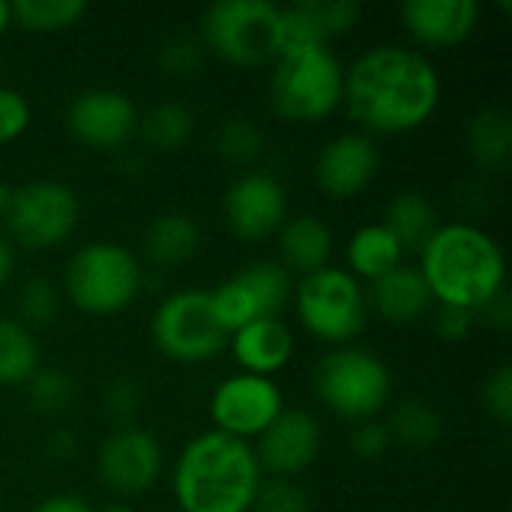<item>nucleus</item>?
Wrapping results in <instances>:
<instances>
[{"label": "nucleus", "instance_id": "nucleus-1", "mask_svg": "<svg viewBox=\"0 0 512 512\" xmlns=\"http://www.w3.org/2000/svg\"><path fill=\"white\" fill-rule=\"evenodd\" d=\"M342 102L369 132H414L441 105V75L417 48L375 45L345 69Z\"/></svg>", "mask_w": 512, "mask_h": 512}, {"label": "nucleus", "instance_id": "nucleus-2", "mask_svg": "<svg viewBox=\"0 0 512 512\" xmlns=\"http://www.w3.org/2000/svg\"><path fill=\"white\" fill-rule=\"evenodd\" d=\"M420 276L438 306L480 312L507 291V258L501 243L471 222H447L420 249Z\"/></svg>", "mask_w": 512, "mask_h": 512}, {"label": "nucleus", "instance_id": "nucleus-3", "mask_svg": "<svg viewBox=\"0 0 512 512\" xmlns=\"http://www.w3.org/2000/svg\"><path fill=\"white\" fill-rule=\"evenodd\" d=\"M261 483L255 447L210 429L180 450L171 489L183 512H252Z\"/></svg>", "mask_w": 512, "mask_h": 512}, {"label": "nucleus", "instance_id": "nucleus-4", "mask_svg": "<svg viewBox=\"0 0 512 512\" xmlns=\"http://www.w3.org/2000/svg\"><path fill=\"white\" fill-rule=\"evenodd\" d=\"M345 96V66L330 45H288L270 75V105L291 123L327 120Z\"/></svg>", "mask_w": 512, "mask_h": 512}, {"label": "nucleus", "instance_id": "nucleus-5", "mask_svg": "<svg viewBox=\"0 0 512 512\" xmlns=\"http://www.w3.org/2000/svg\"><path fill=\"white\" fill-rule=\"evenodd\" d=\"M198 39L207 54L234 66H267L285 51L282 6L270 0H216L201 15Z\"/></svg>", "mask_w": 512, "mask_h": 512}, {"label": "nucleus", "instance_id": "nucleus-6", "mask_svg": "<svg viewBox=\"0 0 512 512\" xmlns=\"http://www.w3.org/2000/svg\"><path fill=\"white\" fill-rule=\"evenodd\" d=\"M144 285V270L135 252L120 243H84L63 270V291L69 303L93 318H108L129 309Z\"/></svg>", "mask_w": 512, "mask_h": 512}, {"label": "nucleus", "instance_id": "nucleus-7", "mask_svg": "<svg viewBox=\"0 0 512 512\" xmlns=\"http://www.w3.org/2000/svg\"><path fill=\"white\" fill-rule=\"evenodd\" d=\"M312 390L336 417L363 423L375 420L390 405L393 375L378 354L342 345L318 363L312 375Z\"/></svg>", "mask_w": 512, "mask_h": 512}, {"label": "nucleus", "instance_id": "nucleus-8", "mask_svg": "<svg viewBox=\"0 0 512 512\" xmlns=\"http://www.w3.org/2000/svg\"><path fill=\"white\" fill-rule=\"evenodd\" d=\"M294 303L300 324L315 339L339 348L354 342L369 321L366 288L345 267L333 264L303 276L294 288Z\"/></svg>", "mask_w": 512, "mask_h": 512}, {"label": "nucleus", "instance_id": "nucleus-9", "mask_svg": "<svg viewBox=\"0 0 512 512\" xmlns=\"http://www.w3.org/2000/svg\"><path fill=\"white\" fill-rule=\"evenodd\" d=\"M150 339L156 351L174 363H207L228 348L231 333L219 324L210 291L186 288L168 294L153 318H150Z\"/></svg>", "mask_w": 512, "mask_h": 512}, {"label": "nucleus", "instance_id": "nucleus-10", "mask_svg": "<svg viewBox=\"0 0 512 512\" xmlns=\"http://www.w3.org/2000/svg\"><path fill=\"white\" fill-rule=\"evenodd\" d=\"M3 219L12 246L18 243L33 252H45L75 234L81 219V201L69 183L42 177L12 189Z\"/></svg>", "mask_w": 512, "mask_h": 512}, {"label": "nucleus", "instance_id": "nucleus-11", "mask_svg": "<svg viewBox=\"0 0 512 512\" xmlns=\"http://www.w3.org/2000/svg\"><path fill=\"white\" fill-rule=\"evenodd\" d=\"M285 411L282 390L273 378L237 372L210 396V417L216 423V432H225L240 441L258 438L279 414Z\"/></svg>", "mask_w": 512, "mask_h": 512}, {"label": "nucleus", "instance_id": "nucleus-12", "mask_svg": "<svg viewBox=\"0 0 512 512\" xmlns=\"http://www.w3.org/2000/svg\"><path fill=\"white\" fill-rule=\"evenodd\" d=\"M66 129L90 150H123L138 135V108L117 87H87L69 102Z\"/></svg>", "mask_w": 512, "mask_h": 512}, {"label": "nucleus", "instance_id": "nucleus-13", "mask_svg": "<svg viewBox=\"0 0 512 512\" xmlns=\"http://www.w3.org/2000/svg\"><path fill=\"white\" fill-rule=\"evenodd\" d=\"M222 216L228 228L249 243L273 237L288 219L285 186L264 171H246L222 195Z\"/></svg>", "mask_w": 512, "mask_h": 512}, {"label": "nucleus", "instance_id": "nucleus-14", "mask_svg": "<svg viewBox=\"0 0 512 512\" xmlns=\"http://www.w3.org/2000/svg\"><path fill=\"white\" fill-rule=\"evenodd\" d=\"M159 471L162 444L138 426H120L99 444L96 474L117 495L147 492L150 486H156Z\"/></svg>", "mask_w": 512, "mask_h": 512}, {"label": "nucleus", "instance_id": "nucleus-15", "mask_svg": "<svg viewBox=\"0 0 512 512\" xmlns=\"http://www.w3.org/2000/svg\"><path fill=\"white\" fill-rule=\"evenodd\" d=\"M321 453V426L309 411L285 408L261 435H258V465L273 477H297L315 465Z\"/></svg>", "mask_w": 512, "mask_h": 512}, {"label": "nucleus", "instance_id": "nucleus-16", "mask_svg": "<svg viewBox=\"0 0 512 512\" xmlns=\"http://www.w3.org/2000/svg\"><path fill=\"white\" fill-rule=\"evenodd\" d=\"M381 165L378 147L363 132H342L330 138L315 159V183L336 201H351L369 189Z\"/></svg>", "mask_w": 512, "mask_h": 512}, {"label": "nucleus", "instance_id": "nucleus-17", "mask_svg": "<svg viewBox=\"0 0 512 512\" xmlns=\"http://www.w3.org/2000/svg\"><path fill=\"white\" fill-rule=\"evenodd\" d=\"M402 24L420 42L432 48H453L471 39L480 24L477 0H405Z\"/></svg>", "mask_w": 512, "mask_h": 512}, {"label": "nucleus", "instance_id": "nucleus-18", "mask_svg": "<svg viewBox=\"0 0 512 512\" xmlns=\"http://www.w3.org/2000/svg\"><path fill=\"white\" fill-rule=\"evenodd\" d=\"M228 348L240 372L273 378L294 357V333L282 318H258L231 333Z\"/></svg>", "mask_w": 512, "mask_h": 512}, {"label": "nucleus", "instance_id": "nucleus-19", "mask_svg": "<svg viewBox=\"0 0 512 512\" xmlns=\"http://www.w3.org/2000/svg\"><path fill=\"white\" fill-rule=\"evenodd\" d=\"M285 18V48L288 45H330V39L348 33L360 6L354 0H297L282 6Z\"/></svg>", "mask_w": 512, "mask_h": 512}, {"label": "nucleus", "instance_id": "nucleus-20", "mask_svg": "<svg viewBox=\"0 0 512 512\" xmlns=\"http://www.w3.org/2000/svg\"><path fill=\"white\" fill-rule=\"evenodd\" d=\"M366 303L390 324H414L435 306L420 270L408 264H399L387 276L369 282Z\"/></svg>", "mask_w": 512, "mask_h": 512}, {"label": "nucleus", "instance_id": "nucleus-21", "mask_svg": "<svg viewBox=\"0 0 512 512\" xmlns=\"http://www.w3.org/2000/svg\"><path fill=\"white\" fill-rule=\"evenodd\" d=\"M279 234V255H282V267L291 276H309L318 273L330 264L333 255V234L330 228L318 219V216H288L282 222Z\"/></svg>", "mask_w": 512, "mask_h": 512}, {"label": "nucleus", "instance_id": "nucleus-22", "mask_svg": "<svg viewBox=\"0 0 512 512\" xmlns=\"http://www.w3.org/2000/svg\"><path fill=\"white\" fill-rule=\"evenodd\" d=\"M141 246H144V255L156 267H180L198 255L201 228L192 216H186L180 210H168L147 225Z\"/></svg>", "mask_w": 512, "mask_h": 512}, {"label": "nucleus", "instance_id": "nucleus-23", "mask_svg": "<svg viewBox=\"0 0 512 512\" xmlns=\"http://www.w3.org/2000/svg\"><path fill=\"white\" fill-rule=\"evenodd\" d=\"M345 255H348V273L357 282L360 279L375 282L402 264L405 249L399 246V240L390 234V228L384 222H372V225H363L351 234Z\"/></svg>", "mask_w": 512, "mask_h": 512}, {"label": "nucleus", "instance_id": "nucleus-24", "mask_svg": "<svg viewBox=\"0 0 512 512\" xmlns=\"http://www.w3.org/2000/svg\"><path fill=\"white\" fill-rule=\"evenodd\" d=\"M465 147L483 171H504L512 159V120L504 108H480L465 129Z\"/></svg>", "mask_w": 512, "mask_h": 512}, {"label": "nucleus", "instance_id": "nucleus-25", "mask_svg": "<svg viewBox=\"0 0 512 512\" xmlns=\"http://www.w3.org/2000/svg\"><path fill=\"white\" fill-rule=\"evenodd\" d=\"M384 225L405 252H420L441 228L438 210L423 192H399L384 210Z\"/></svg>", "mask_w": 512, "mask_h": 512}, {"label": "nucleus", "instance_id": "nucleus-26", "mask_svg": "<svg viewBox=\"0 0 512 512\" xmlns=\"http://www.w3.org/2000/svg\"><path fill=\"white\" fill-rule=\"evenodd\" d=\"M195 132V114L183 102H159L138 114V135L156 153L180 150Z\"/></svg>", "mask_w": 512, "mask_h": 512}, {"label": "nucleus", "instance_id": "nucleus-27", "mask_svg": "<svg viewBox=\"0 0 512 512\" xmlns=\"http://www.w3.org/2000/svg\"><path fill=\"white\" fill-rule=\"evenodd\" d=\"M234 276L243 282V288H246L258 318H279V312L294 297V276L282 264L258 261V264L243 267Z\"/></svg>", "mask_w": 512, "mask_h": 512}, {"label": "nucleus", "instance_id": "nucleus-28", "mask_svg": "<svg viewBox=\"0 0 512 512\" xmlns=\"http://www.w3.org/2000/svg\"><path fill=\"white\" fill-rule=\"evenodd\" d=\"M39 369V342L15 318H0V384L24 387Z\"/></svg>", "mask_w": 512, "mask_h": 512}, {"label": "nucleus", "instance_id": "nucleus-29", "mask_svg": "<svg viewBox=\"0 0 512 512\" xmlns=\"http://www.w3.org/2000/svg\"><path fill=\"white\" fill-rule=\"evenodd\" d=\"M387 432H390L393 441L420 450V447H432L441 438L444 420H441V414L429 402L408 399V402H399L393 408L390 423H387Z\"/></svg>", "mask_w": 512, "mask_h": 512}, {"label": "nucleus", "instance_id": "nucleus-30", "mask_svg": "<svg viewBox=\"0 0 512 512\" xmlns=\"http://www.w3.org/2000/svg\"><path fill=\"white\" fill-rule=\"evenodd\" d=\"M12 24L33 33H57L78 24L87 12L81 0H15L9 3Z\"/></svg>", "mask_w": 512, "mask_h": 512}, {"label": "nucleus", "instance_id": "nucleus-31", "mask_svg": "<svg viewBox=\"0 0 512 512\" xmlns=\"http://www.w3.org/2000/svg\"><path fill=\"white\" fill-rule=\"evenodd\" d=\"M75 378L63 369H36L24 384L27 405L42 417H57L75 402Z\"/></svg>", "mask_w": 512, "mask_h": 512}, {"label": "nucleus", "instance_id": "nucleus-32", "mask_svg": "<svg viewBox=\"0 0 512 512\" xmlns=\"http://www.w3.org/2000/svg\"><path fill=\"white\" fill-rule=\"evenodd\" d=\"M15 306H18L15 321H21L27 330L48 327L60 315V288L48 276H30L21 282Z\"/></svg>", "mask_w": 512, "mask_h": 512}, {"label": "nucleus", "instance_id": "nucleus-33", "mask_svg": "<svg viewBox=\"0 0 512 512\" xmlns=\"http://www.w3.org/2000/svg\"><path fill=\"white\" fill-rule=\"evenodd\" d=\"M216 153L234 165H252L264 150V135L249 117H228L216 126Z\"/></svg>", "mask_w": 512, "mask_h": 512}, {"label": "nucleus", "instance_id": "nucleus-34", "mask_svg": "<svg viewBox=\"0 0 512 512\" xmlns=\"http://www.w3.org/2000/svg\"><path fill=\"white\" fill-rule=\"evenodd\" d=\"M159 69L168 75V78H195L207 60V48L204 42L195 36V33H174L162 42L159 48Z\"/></svg>", "mask_w": 512, "mask_h": 512}, {"label": "nucleus", "instance_id": "nucleus-35", "mask_svg": "<svg viewBox=\"0 0 512 512\" xmlns=\"http://www.w3.org/2000/svg\"><path fill=\"white\" fill-rule=\"evenodd\" d=\"M144 405V390L135 378H111L105 387H102V411L120 426H132V420L138 417Z\"/></svg>", "mask_w": 512, "mask_h": 512}, {"label": "nucleus", "instance_id": "nucleus-36", "mask_svg": "<svg viewBox=\"0 0 512 512\" xmlns=\"http://www.w3.org/2000/svg\"><path fill=\"white\" fill-rule=\"evenodd\" d=\"M252 512H312V501H309L306 489L297 486L294 480L273 477V480L261 483Z\"/></svg>", "mask_w": 512, "mask_h": 512}, {"label": "nucleus", "instance_id": "nucleus-37", "mask_svg": "<svg viewBox=\"0 0 512 512\" xmlns=\"http://www.w3.org/2000/svg\"><path fill=\"white\" fill-rule=\"evenodd\" d=\"M30 102L21 90L0 84V144L18 141L30 126Z\"/></svg>", "mask_w": 512, "mask_h": 512}, {"label": "nucleus", "instance_id": "nucleus-38", "mask_svg": "<svg viewBox=\"0 0 512 512\" xmlns=\"http://www.w3.org/2000/svg\"><path fill=\"white\" fill-rule=\"evenodd\" d=\"M483 408L489 411V417H495L498 423H510L512 420V369L510 363L498 366L486 384H483Z\"/></svg>", "mask_w": 512, "mask_h": 512}, {"label": "nucleus", "instance_id": "nucleus-39", "mask_svg": "<svg viewBox=\"0 0 512 512\" xmlns=\"http://www.w3.org/2000/svg\"><path fill=\"white\" fill-rule=\"evenodd\" d=\"M390 444H393V438H390L387 426L378 423V420H363V423H357V429H354V435H351V450H354V456L363 459V462H378L381 456H387Z\"/></svg>", "mask_w": 512, "mask_h": 512}, {"label": "nucleus", "instance_id": "nucleus-40", "mask_svg": "<svg viewBox=\"0 0 512 512\" xmlns=\"http://www.w3.org/2000/svg\"><path fill=\"white\" fill-rule=\"evenodd\" d=\"M474 324H477V315L468 309H456V306H438L432 315V327L444 342H465Z\"/></svg>", "mask_w": 512, "mask_h": 512}, {"label": "nucleus", "instance_id": "nucleus-41", "mask_svg": "<svg viewBox=\"0 0 512 512\" xmlns=\"http://www.w3.org/2000/svg\"><path fill=\"white\" fill-rule=\"evenodd\" d=\"M30 512H96L90 507L87 498L81 495H72V492H57V495H48L42 498Z\"/></svg>", "mask_w": 512, "mask_h": 512}, {"label": "nucleus", "instance_id": "nucleus-42", "mask_svg": "<svg viewBox=\"0 0 512 512\" xmlns=\"http://www.w3.org/2000/svg\"><path fill=\"white\" fill-rule=\"evenodd\" d=\"M45 450H48V456H51V459H57V462H69V459L78 453V438H75V432H72V429H57V432L48 438Z\"/></svg>", "mask_w": 512, "mask_h": 512}, {"label": "nucleus", "instance_id": "nucleus-43", "mask_svg": "<svg viewBox=\"0 0 512 512\" xmlns=\"http://www.w3.org/2000/svg\"><path fill=\"white\" fill-rule=\"evenodd\" d=\"M480 315H486V321H489V324H495V327H510V321H512L510 294H507V291H501L498 297H492V300L477 312V318H480Z\"/></svg>", "mask_w": 512, "mask_h": 512}, {"label": "nucleus", "instance_id": "nucleus-44", "mask_svg": "<svg viewBox=\"0 0 512 512\" xmlns=\"http://www.w3.org/2000/svg\"><path fill=\"white\" fill-rule=\"evenodd\" d=\"M15 273V246L9 243V237L0 234V288L12 279Z\"/></svg>", "mask_w": 512, "mask_h": 512}, {"label": "nucleus", "instance_id": "nucleus-45", "mask_svg": "<svg viewBox=\"0 0 512 512\" xmlns=\"http://www.w3.org/2000/svg\"><path fill=\"white\" fill-rule=\"evenodd\" d=\"M9 24H12V9H9V3H6V0H0V33H3Z\"/></svg>", "mask_w": 512, "mask_h": 512}, {"label": "nucleus", "instance_id": "nucleus-46", "mask_svg": "<svg viewBox=\"0 0 512 512\" xmlns=\"http://www.w3.org/2000/svg\"><path fill=\"white\" fill-rule=\"evenodd\" d=\"M99 512H135L132 507H126V504H108L105 510H99Z\"/></svg>", "mask_w": 512, "mask_h": 512}]
</instances>
